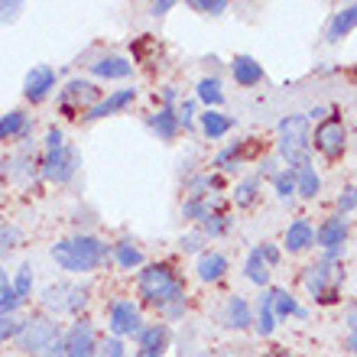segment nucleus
I'll return each mask as SVG.
<instances>
[{
  "instance_id": "obj_1",
  "label": "nucleus",
  "mask_w": 357,
  "mask_h": 357,
  "mask_svg": "<svg viewBox=\"0 0 357 357\" xmlns=\"http://www.w3.org/2000/svg\"><path fill=\"white\" fill-rule=\"evenodd\" d=\"M137 292L146 305L160 312L166 321H176L185 315V280L169 264H143L137 273Z\"/></svg>"
},
{
  "instance_id": "obj_2",
  "label": "nucleus",
  "mask_w": 357,
  "mask_h": 357,
  "mask_svg": "<svg viewBox=\"0 0 357 357\" xmlns=\"http://www.w3.org/2000/svg\"><path fill=\"white\" fill-rule=\"evenodd\" d=\"M49 257L56 260L59 270L85 276V273L101 270L104 264H111V244H104L101 237L94 234H75V237H62L59 244H52Z\"/></svg>"
},
{
  "instance_id": "obj_3",
  "label": "nucleus",
  "mask_w": 357,
  "mask_h": 357,
  "mask_svg": "<svg viewBox=\"0 0 357 357\" xmlns=\"http://www.w3.org/2000/svg\"><path fill=\"white\" fill-rule=\"evenodd\" d=\"M276 150L286 169H302L312 162V130L305 114H289L276 127Z\"/></svg>"
},
{
  "instance_id": "obj_4",
  "label": "nucleus",
  "mask_w": 357,
  "mask_h": 357,
  "mask_svg": "<svg viewBox=\"0 0 357 357\" xmlns=\"http://www.w3.org/2000/svg\"><path fill=\"white\" fill-rule=\"evenodd\" d=\"M341 282H344L341 264H328V260H319V264L305 266V273H302V286L312 296V302H319V305H335L338 302Z\"/></svg>"
},
{
  "instance_id": "obj_5",
  "label": "nucleus",
  "mask_w": 357,
  "mask_h": 357,
  "mask_svg": "<svg viewBox=\"0 0 357 357\" xmlns=\"http://www.w3.org/2000/svg\"><path fill=\"white\" fill-rule=\"evenodd\" d=\"M62 328H59L56 319H49V315H26V319H20V331H17V348L29 357H39L43 351L49 348V341L59 338Z\"/></svg>"
},
{
  "instance_id": "obj_6",
  "label": "nucleus",
  "mask_w": 357,
  "mask_h": 357,
  "mask_svg": "<svg viewBox=\"0 0 357 357\" xmlns=\"http://www.w3.org/2000/svg\"><path fill=\"white\" fill-rule=\"evenodd\" d=\"M98 101H101V88L94 85L91 78H72L59 91V114L75 121V117H85Z\"/></svg>"
},
{
  "instance_id": "obj_7",
  "label": "nucleus",
  "mask_w": 357,
  "mask_h": 357,
  "mask_svg": "<svg viewBox=\"0 0 357 357\" xmlns=\"http://www.w3.org/2000/svg\"><path fill=\"white\" fill-rule=\"evenodd\" d=\"M82 166V153L75 146H59V150H46L43 153V160H39V178H46V182H56V185H66L72 182Z\"/></svg>"
},
{
  "instance_id": "obj_8",
  "label": "nucleus",
  "mask_w": 357,
  "mask_h": 357,
  "mask_svg": "<svg viewBox=\"0 0 357 357\" xmlns=\"http://www.w3.org/2000/svg\"><path fill=\"white\" fill-rule=\"evenodd\" d=\"M348 218L344 215H331L315 227V247H321V260L338 264L344 257V244H348Z\"/></svg>"
},
{
  "instance_id": "obj_9",
  "label": "nucleus",
  "mask_w": 357,
  "mask_h": 357,
  "mask_svg": "<svg viewBox=\"0 0 357 357\" xmlns=\"http://www.w3.org/2000/svg\"><path fill=\"white\" fill-rule=\"evenodd\" d=\"M312 146H315L325 160H341V156H344L348 130H344V121H341L338 114H328L325 121H319L315 133H312Z\"/></svg>"
},
{
  "instance_id": "obj_10",
  "label": "nucleus",
  "mask_w": 357,
  "mask_h": 357,
  "mask_svg": "<svg viewBox=\"0 0 357 357\" xmlns=\"http://www.w3.org/2000/svg\"><path fill=\"white\" fill-rule=\"evenodd\" d=\"M107 328L114 338H137L143 328V312L140 302L133 299H114L107 305Z\"/></svg>"
},
{
  "instance_id": "obj_11",
  "label": "nucleus",
  "mask_w": 357,
  "mask_h": 357,
  "mask_svg": "<svg viewBox=\"0 0 357 357\" xmlns=\"http://www.w3.org/2000/svg\"><path fill=\"white\" fill-rule=\"evenodd\" d=\"M66 338V357H94L98 354V331L94 325L82 315L68 325V331H62Z\"/></svg>"
},
{
  "instance_id": "obj_12",
  "label": "nucleus",
  "mask_w": 357,
  "mask_h": 357,
  "mask_svg": "<svg viewBox=\"0 0 357 357\" xmlns=\"http://www.w3.org/2000/svg\"><path fill=\"white\" fill-rule=\"evenodd\" d=\"M172 344V331L166 321H153V325H143L140 335H137V351L133 357H162Z\"/></svg>"
},
{
  "instance_id": "obj_13",
  "label": "nucleus",
  "mask_w": 357,
  "mask_h": 357,
  "mask_svg": "<svg viewBox=\"0 0 357 357\" xmlns=\"http://www.w3.org/2000/svg\"><path fill=\"white\" fill-rule=\"evenodd\" d=\"M59 85V72L52 66H33L23 78V98L29 104H43Z\"/></svg>"
},
{
  "instance_id": "obj_14",
  "label": "nucleus",
  "mask_w": 357,
  "mask_h": 357,
  "mask_svg": "<svg viewBox=\"0 0 357 357\" xmlns=\"http://www.w3.org/2000/svg\"><path fill=\"white\" fill-rule=\"evenodd\" d=\"M91 75L98 82H123V78L133 75V62L121 52H107V56H98L94 62H88Z\"/></svg>"
},
{
  "instance_id": "obj_15",
  "label": "nucleus",
  "mask_w": 357,
  "mask_h": 357,
  "mask_svg": "<svg viewBox=\"0 0 357 357\" xmlns=\"http://www.w3.org/2000/svg\"><path fill=\"white\" fill-rule=\"evenodd\" d=\"M137 101V88H117V91H111V94H104L101 101L94 104L91 111L82 117L85 123H94V121H104V117H111V114H121V111H127L130 104Z\"/></svg>"
},
{
  "instance_id": "obj_16",
  "label": "nucleus",
  "mask_w": 357,
  "mask_h": 357,
  "mask_svg": "<svg viewBox=\"0 0 357 357\" xmlns=\"http://www.w3.org/2000/svg\"><path fill=\"white\" fill-rule=\"evenodd\" d=\"M282 247H286L289 254H305V250L315 247V227H312L309 218H296V221H289L286 234H282Z\"/></svg>"
},
{
  "instance_id": "obj_17",
  "label": "nucleus",
  "mask_w": 357,
  "mask_h": 357,
  "mask_svg": "<svg viewBox=\"0 0 357 357\" xmlns=\"http://www.w3.org/2000/svg\"><path fill=\"white\" fill-rule=\"evenodd\" d=\"M0 176L10 178V182L26 185L33 176H39V160L33 156V150H23V153H17V156H10V160L0 166Z\"/></svg>"
},
{
  "instance_id": "obj_18",
  "label": "nucleus",
  "mask_w": 357,
  "mask_h": 357,
  "mask_svg": "<svg viewBox=\"0 0 357 357\" xmlns=\"http://www.w3.org/2000/svg\"><path fill=\"white\" fill-rule=\"evenodd\" d=\"M68 289H72V282H49L43 286L39 292V305H43V315L49 319H59V315H66V305H68Z\"/></svg>"
},
{
  "instance_id": "obj_19",
  "label": "nucleus",
  "mask_w": 357,
  "mask_h": 357,
  "mask_svg": "<svg viewBox=\"0 0 357 357\" xmlns=\"http://www.w3.org/2000/svg\"><path fill=\"white\" fill-rule=\"evenodd\" d=\"M227 270H231V264H227V257L218 254V250H205V254H198V260H195V276L202 282H221L227 276Z\"/></svg>"
},
{
  "instance_id": "obj_20",
  "label": "nucleus",
  "mask_w": 357,
  "mask_h": 357,
  "mask_svg": "<svg viewBox=\"0 0 357 357\" xmlns=\"http://www.w3.org/2000/svg\"><path fill=\"white\" fill-rule=\"evenodd\" d=\"M231 75L241 88H257L266 78V72L254 56H234L231 59Z\"/></svg>"
},
{
  "instance_id": "obj_21",
  "label": "nucleus",
  "mask_w": 357,
  "mask_h": 357,
  "mask_svg": "<svg viewBox=\"0 0 357 357\" xmlns=\"http://www.w3.org/2000/svg\"><path fill=\"white\" fill-rule=\"evenodd\" d=\"M351 29H357V3H348V7H341L338 13L328 20V29H325V43H328V46H338V43L348 36Z\"/></svg>"
},
{
  "instance_id": "obj_22",
  "label": "nucleus",
  "mask_w": 357,
  "mask_h": 357,
  "mask_svg": "<svg viewBox=\"0 0 357 357\" xmlns=\"http://www.w3.org/2000/svg\"><path fill=\"white\" fill-rule=\"evenodd\" d=\"M225 325L227 328H237V331H244V328H250L254 325V309H250V302L244 299V296H227V302H225Z\"/></svg>"
},
{
  "instance_id": "obj_23",
  "label": "nucleus",
  "mask_w": 357,
  "mask_h": 357,
  "mask_svg": "<svg viewBox=\"0 0 357 357\" xmlns=\"http://www.w3.org/2000/svg\"><path fill=\"white\" fill-rule=\"evenodd\" d=\"M270 305H273L276 321L289 319V315H296V319H309V309H305V305H299V302H296V296H292L289 289H280V286H270Z\"/></svg>"
},
{
  "instance_id": "obj_24",
  "label": "nucleus",
  "mask_w": 357,
  "mask_h": 357,
  "mask_svg": "<svg viewBox=\"0 0 357 357\" xmlns=\"http://www.w3.org/2000/svg\"><path fill=\"white\" fill-rule=\"evenodd\" d=\"M146 127H150L153 133H156V137H160V140H176L178 137V130H182V127H178V117H176V107H156V111L150 114V117H146Z\"/></svg>"
},
{
  "instance_id": "obj_25",
  "label": "nucleus",
  "mask_w": 357,
  "mask_h": 357,
  "mask_svg": "<svg viewBox=\"0 0 357 357\" xmlns=\"http://www.w3.org/2000/svg\"><path fill=\"white\" fill-rule=\"evenodd\" d=\"M29 133H33V121L23 111H7L0 117V143H7V140L26 143Z\"/></svg>"
},
{
  "instance_id": "obj_26",
  "label": "nucleus",
  "mask_w": 357,
  "mask_h": 357,
  "mask_svg": "<svg viewBox=\"0 0 357 357\" xmlns=\"http://www.w3.org/2000/svg\"><path fill=\"white\" fill-rule=\"evenodd\" d=\"M215 211H221V195H208V198H185L182 202V218L188 225H202L205 218H211Z\"/></svg>"
},
{
  "instance_id": "obj_27",
  "label": "nucleus",
  "mask_w": 357,
  "mask_h": 357,
  "mask_svg": "<svg viewBox=\"0 0 357 357\" xmlns=\"http://www.w3.org/2000/svg\"><path fill=\"white\" fill-rule=\"evenodd\" d=\"M198 127L205 133V140H225L234 130V117H227L221 111H202L198 114Z\"/></svg>"
},
{
  "instance_id": "obj_28",
  "label": "nucleus",
  "mask_w": 357,
  "mask_h": 357,
  "mask_svg": "<svg viewBox=\"0 0 357 357\" xmlns=\"http://www.w3.org/2000/svg\"><path fill=\"white\" fill-rule=\"evenodd\" d=\"M111 264L117 266V270H140L146 260H143L140 247L133 244L130 237H123V241H117V244L111 247Z\"/></svg>"
},
{
  "instance_id": "obj_29",
  "label": "nucleus",
  "mask_w": 357,
  "mask_h": 357,
  "mask_svg": "<svg viewBox=\"0 0 357 357\" xmlns=\"http://www.w3.org/2000/svg\"><path fill=\"white\" fill-rule=\"evenodd\" d=\"M195 101L205 104V111H221L225 104V85L218 75H205L202 82L195 85Z\"/></svg>"
},
{
  "instance_id": "obj_30",
  "label": "nucleus",
  "mask_w": 357,
  "mask_h": 357,
  "mask_svg": "<svg viewBox=\"0 0 357 357\" xmlns=\"http://www.w3.org/2000/svg\"><path fill=\"white\" fill-rule=\"evenodd\" d=\"M247 156H250V146L237 140V143H231V146H225V150L211 160V169H215V172H231V169H237Z\"/></svg>"
},
{
  "instance_id": "obj_31",
  "label": "nucleus",
  "mask_w": 357,
  "mask_h": 357,
  "mask_svg": "<svg viewBox=\"0 0 357 357\" xmlns=\"http://www.w3.org/2000/svg\"><path fill=\"white\" fill-rule=\"evenodd\" d=\"M296 195L305 198V202H315V198L321 195V176L315 172V166H302V169H296Z\"/></svg>"
},
{
  "instance_id": "obj_32",
  "label": "nucleus",
  "mask_w": 357,
  "mask_h": 357,
  "mask_svg": "<svg viewBox=\"0 0 357 357\" xmlns=\"http://www.w3.org/2000/svg\"><path fill=\"white\" fill-rule=\"evenodd\" d=\"M254 328L260 338H270L273 331H276V315H273V305H270V286L260 292V299H257V315H254Z\"/></svg>"
},
{
  "instance_id": "obj_33",
  "label": "nucleus",
  "mask_w": 357,
  "mask_h": 357,
  "mask_svg": "<svg viewBox=\"0 0 357 357\" xmlns=\"http://www.w3.org/2000/svg\"><path fill=\"white\" fill-rule=\"evenodd\" d=\"M270 266H266V260L260 257V250H250L247 254V260H244V276H247V282H254V286H260V289H266L270 286Z\"/></svg>"
},
{
  "instance_id": "obj_34",
  "label": "nucleus",
  "mask_w": 357,
  "mask_h": 357,
  "mask_svg": "<svg viewBox=\"0 0 357 357\" xmlns=\"http://www.w3.org/2000/svg\"><path fill=\"white\" fill-rule=\"evenodd\" d=\"M234 205L237 208H250V205H257V198H260V178L257 176H247V178H241L234 185Z\"/></svg>"
},
{
  "instance_id": "obj_35",
  "label": "nucleus",
  "mask_w": 357,
  "mask_h": 357,
  "mask_svg": "<svg viewBox=\"0 0 357 357\" xmlns=\"http://www.w3.org/2000/svg\"><path fill=\"white\" fill-rule=\"evenodd\" d=\"M23 302L17 299V292H13V282H10L7 270L0 264V315H17V309Z\"/></svg>"
},
{
  "instance_id": "obj_36",
  "label": "nucleus",
  "mask_w": 357,
  "mask_h": 357,
  "mask_svg": "<svg viewBox=\"0 0 357 357\" xmlns=\"http://www.w3.org/2000/svg\"><path fill=\"white\" fill-rule=\"evenodd\" d=\"M231 225H234V218H231L225 208H221V211H215L211 218H205V221H202L198 227H202V234L211 241V237H225L227 231H231Z\"/></svg>"
},
{
  "instance_id": "obj_37",
  "label": "nucleus",
  "mask_w": 357,
  "mask_h": 357,
  "mask_svg": "<svg viewBox=\"0 0 357 357\" xmlns=\"http://www.w3.org/2000/svg\"><path fill=\"white\" fill-rule=\"evenodd\" d=\"M270 182H273V192H276L280 202H292V198H296V169H280Z\"/></svg>"
},
{
  "instance_id": "obj_38",
  "label": "nucleus",
  "mask_w": 357,
  "mask_h": 357,
  "mask_svg": "<svg viewBox=\"0 0 357 357\" xmlns=\"http://www.w3.org/2000/svg\"><path fill=\"white\" fill-rule=\"evenodd\" d=\"M13 292H17L20 302H26L29 296H33V282H36V276H33V264H20L17 276H13Z\"/></svg>"
},
{
  "instance_id": "obj_39",
  "label": "nucleus",
  "mask_w": 357,
  "mask_h": 357,
  "mask_svg": "<svg viewBox=\"0 0 357 357\" xmlns=\"http://www.w3.org/2000/svg\"><path fill=\"white\" fill-rule=\"evenodd\" d=\"M88 299H91V289H88V286H72V289H68L66 315H75V319H82V312H85Z\"/></svg>"
},
{
  "instance_id": "obj_40",
  "label": "nucleus",
  "mask_w": 357,
  "mask_h": 357,
  "mask_svg": "<svg viewBox=\"0 0 357 357\" xmlns=\"http://www.w3.org/2000/svg\"><path fill=\"white\" fill-rule=\"evenodd\" d=\"M20 244H23V231L17 225H0V257L13 254Z\"/></svg>"
},
{
  "instance_id": "obj_41",
  "label": "nucleus",
  "mask_w": 357,
  "mask_h": 357,
  "mask_svg": "<svg viewBox=\"0 0 357 357\" xmlns=\"http://www.w3.org/2000/svg\"><path fill=\"white\" fill-rule=\"evenodd\" d=\"M205 244H208V237L202 234V227H192L188 234L178 237V247H182V254H205Z\"/></svg>"
},
{
  "instance_id": "obj_42",
  "label": "nucleus",
  "mask_w": 357,
  "mask_h": 357,
  "mask_svg": "<svg viewBox=\"0 0 357 357\" xmlns=\"http://www.w3.org/2000/svg\"><path fill=\"white\" fill-rule=\"evenodd\" d=\"M176 117H178V127L192 130V123H195V117H198V101L195 98H182L178 107H176Z\"/></svg>"
},
{
  "instance_id": "obj_43",
  "label": "nucleus",
  "mask_w": 357,
  "mask_h": 357,
  "mask_svg": "<svg viewBox=\"0 0 357 357\" xmlns=\"http://www.w3.org/2000/svg\"><path fill=\"white\" fill-rule=\"evenodd\" d=\"M227 7H231L227 0H188V10H195V13H205V17H221Z\"/></svg>"
},
{
  "instance_id": "obj_44",
  "label": "nucleus",
  "mask_w": 357,
  "mask_h": 357,
  "mask_svg": "<svg viewBox=\"0 0 357 357\" xmlns=\"http://www.w3.org/2000/svg\"><path fill=\"white\" fill-rule=\"evenodd\" d=\"M94 357H130L127 354V344H123V338H104V341H98V354Z\"/></svg>"
},
{
  "instance_id": "obj_45",
  "label": "nucleus",
  "mask_w": 357,
  "mask_h": 357,
  "mask_svg": "<svg viewBox=\"0 0 357 357\" xmlns=\"http://www.w3.org/2000/svg\"><path fill=\"white\" fill-rule=\"evenodd\" d=\"M335 205H338V215L348 218L351 211L357 208V185H344V188H341V195H338V202H335Z\"/></svg>"
},
{
  "instance_id": "obj_46",
  "label": "nucleus",
  "mask_w": 357,
  "mask_h": 357,
  "mask_svg": "<svg viewBox=\"0 0 357 357\" xmlns=\"http://www.w3.org/2000/svg\"><path fill=\"white\" fill-rule=\"evenodd\" d=\"M17 331H20V319H17V315H0V348L17 338Z\"/></svg>"
},
{
  "instance_id": "obj_47",
  "label": "nucleus",
  "mask_w": 357,
  "mask_h": 357,
  "mask_svg": "<svg viewBox=\"0 0 357 357\" xmlns=\"http://www.w3.org/2000/svg\"><path fill=\"white\" fill-rule=\"evenodd\" d=\"M26 10V3H20V0H7V3H0V23H13Z\"/></svg>"
},
{
  "instance_id": "obj_48",
  "label": "nucleus",
  "mask_w": 357,
  "mask_h": 357,
  "mask_svg": "<svg viewBox=\"0 0 357 357\" xmlns=\"http://www.w3.org/2000/svg\"><path fill=\"white\" fill-rule=\"evenodd\" d=\"M257 250H260V257L266 260V266H270V270H273V266H280L282 254H280V247H276V244H260Z\"/></svg>"
},
{
  "instance_id": "obj_49",
  "label": "nucleus",
  "mask_w": 357,
  "mask_h": 357,
  "mask_svg": "<svg viewBox=\"0 0 357 357\" xmlns=\"http://www.w3.org/2000/svg\"><path fill=\"white\" fill-rule=\"evenodd\" d=\"M59 146H66V133L59 130V127H49L46 130V150H59Z\"/></svg>"
},
{
  "instance_id": "obj_50",
  "label": "nucleus",
  "mask_w": 357,
  "mask_h": 357,
  "mask_svg": "<svg viewBox=\"0 0 357 357\" xmlns=\"http://www.w3.org/2000/svg\"><path fill=\"white\" fill-rule=\"evenodd\" d=\"M348 351L357 354V309L348 312Z\"/></svg>"
},
{
  "instance_id": "obj_51",
  "label": "nucleus",
  "mask_w": 357,
  "mask_h": 357,
  "mask_svg": "<svg viewBox=\"0 0 357 357\" xmlns=\"http://www.w3.org/2000/svg\"><path fill=\"white\" fill-rule=\"evenodd\" d=\"M39 357H66V338H62V335H59V338H52V341H49V348L43 351Z\"/></svg>"
},
{
  "instance_id": "obj_52",
  "label": "nucleus",
  "mask_w": 357,
  "mask_h": 357,
  "mask_svg": "<svg viewBox=\"0 0 357 357\" xmlns=\"http://www.w3.org/2000/svg\"><path fill=\"white\" fill-rule=\"evenodd\" d=\"M276 160H273V156H266V160H260V169H257V178H273L276 176Z\"/></svg>"
},
{
  "instance_id": "obj_53",
  "label": "nucleus",
  "mask_w": 357,
  "mask_h": 357,
  "mask_svg": "<svg viewBox=\"0 0 357 357\" xmlns=\"http://www.w3.org/2000/svg\"><path fill=\"white\" fill-rule=\"evenodd\" d=\"M176 101H178L176 85H162V107H176Z\"/></svg>"
},
{
  "instance_id": "obj_54",
  "label": "nucleus",
  "mask_w": 357,
  "mask_h": 357,
  "mask_svg": "<svg viewBox=\"0 0 357 357\" xmlns=\"http://www.w3.org/2000/svg\"><path fill=\"white\" fill-rule=\"evenodd\" d=\"M172 7H176L172 0H156V3H150V13H153V17H166Z\"/></svg>"
},
{
  "instance_id": "obj_55",
  "label": "nucleus",
  "mask_w": 357,
  "mask_h": 357,
  "mask_svg": "<svg viewBox=\"0 0 357 357\" xmlns=\"http://www.w3.org/2000/svg\"><path fill=\"white\" fill-rule=\"evenodd\" d=\"M325 117H328V111H325V107H312V111H309V121H325Z\"/></svg>"
},
{
  "instance_id": "obj_56",
  "label": "nucleus",
  "mask_w": 357,
  "mask_h": 357,
  "mask_svg": "<svg viewBox=\"0 0 357 357\" xmlns=\"http://www.w3.org/2000/svg\"><path fill=\"white\" fill-rule=\"evenodd\" d=\"M280 357H289V354H280Z\"/></svg>"
}]
</instances>
